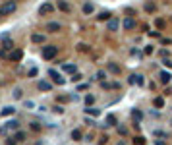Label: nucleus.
<instances>
[{
	"mask_svg": "<svg viewBox=\"0 0 172 145\" xmlns=\"http://www.w3.org/2000/svg\"><path fill=\"white\" fill-rule=\"evenodd\" d=\"M56 54H58V46H54V45L43 46V58L45 60H52Z\"/></svg>",
	"mask_w": 172,
	"mask_h": 145,
	"instance_id": "nucleus-1",
	"label": "nucleus"
},
{
	"mask_svg": "<svg viewBox=\"0 0 172 145\" xmlns=\"http://www.w3.org/2000/svg\"><path fill=\"white\" fill-rule=\"evenodd\" d=\"M15 12V2H6L0 6V15H10Z\"/></svg>",
	"mask_w": 172,
	"mask_h": 145,
	"instance_id": "nucleus-2",
	"label": "nucleus"
},
{
	"mask_svg": "<svg viewBox=\"0 0 172 145\" xmlns=\"http://www.w3.org/2000/svg\"><path fill=\"white\" fill-rule=\"evenodd\" d=\"M49 76L52 77V81H54L56 85H64V83H66V79H64V77H62L56 70H50V72H49Z\"/></svg>",
	"mask_w": 172,
	"mask_h": 145,
	"instance_id": "nucleus-3",
	"label": "nucleus"
},
{
	"mask_svg": "<svg viewBox=\"0 0 172 145\" xmlns=\"http://www.w3.org/2000/svg\"><path fill=\"white\" fill-rule=\"evenodd\" d=\"M19 128V122L18 120H10V122H6V126L0 130V133H6V132H10V130H18Z\"/></svg>",
	"mask_w": 172,
	"mask_h": 145,
	"instance_id": "nucleus-4",
	"label": "nucleus"
},
{
	"mask_svg": "<svg viewBox=\"0 0 172 145\" xmlns=\"http://www.w3.org/2000/svg\"><path fill=\"white\" fill-rule=\"evenodd\" d=\"M52 12H54V6L50 2H46V4H43V6L39 8V14L41 15H49V14H52Z\"/></svg>",
	"mask_w": 172,
	"mask_h": 145,
	"instance_id": "nucleus-5",
	"label": "nucleus"
},
{
	"mask_svg": "<svg viewBox=\"0 0 172 145\" xmlns=\"http://www.w3.org/2000/svg\"><path fill=\"white\" fill-rule=\"evenodd\" d=\"M22 58H23V50L22 49H14L12 54H10V60H12V62H19Z\"/></svg>",
	"mask_w": 172,
	"mask_h": 145,
	"instance_id": "nucleus-6",
	"label": "nucleus"
},
{
	"mask_svg": "<svg viewBox=\"0 0 172 145\" xmlns=\"http://www.w3.org/2000/svg\"><path fill=\"white\" fill-rule=\"evenodd\" d=\"M106 27H108V31H118L120 19L118 18H110V19H108V23H106Z\"/></svg>",
	"mask_w": 172,
	"mask_h": 145,
	"instance_id": "nucleus-7",
	"label": "nucleus"
},
{
	"mask_svg": "<svg viewBox=\"0 0 172 145\" xmlns=\"http://www.w3.org/2000/svg\"><path fill=\"white\" fill-rule=\"evenodd\" d=\"M62 29V25L58 22H50V23H46V31H50V33H58V31Z\"/></svg>",
	"mask_w": 172,
	"mask_h": 145,
	"instance_id": "nucleus-8",
	"label": "nucleus"
},
{
	"mask_svg": "<svg viewBox=\"0 0 172 145\" xmlns=\"http://www.w3.org/2000/svg\"><path fill=\"white\" fill-rule=\"evenodd\" d=\"M132 118H133L135 126H139V122H141V118H143V112L137 110V108H133V110H132Z\"/></svg>",
	"mask_w": 172,
	"mask_h": 145,
	"instance_id": "nucleus-9",
	"label": "nucleus"
},
{
	"mask_svg": "<svg viewBox=\"0 0 172 145\" xmlns=\"http://www.w3.org/2000/svg\"><path fill=\"white\" fill-rule=\"evenodd\" d=\"M130 83H137L139 87H141L145 83V79H143V76H137V74H133V76H130Z\"/></svg>",
	"mask_w": 172,
	"mask_h": 145,
	"instance_id": "nucleus-10",
	"label": "nucleus"
},
{
	"mask_svg": "<svg viewBox=\"0 0 172 145\" xmlns=\"http://www.w3.org/2000/svg\"><path fill=\"white\" fill-rule=\"evenodd\" d=\"M58 10H62V12H66V14H70V12H72V6L66 2V0H58Z\"/></svg>",
	"mask_w": 172,
	"mask_h": 145,
	"instance_id": "nucleus-11",
	"label": "nucleus"
},
{
	"mask_svg": "<svg viewBox=\"0 0 172 145\" xmlns=\"http://www.w3.org/2000/svg\"><path fill=\"white\" fill-rule=\"evenodd\" d=\"M160 81H163V83H168V81L172 79V76H170V72H166V70H163V72H160Z\"/></svg>",
	"mask_w": 172,
	"mask_h": 145,
	"instance_id": "nucleus-12",
	"label": "nucleus"
},
{
	"mask_svg": "<svg viewBox=\"0 0 172 145\" xmlns=\"http://www.w3.org/2000/svg\"><path fill=\"white\" fill-rule=\"evenodd\" d=\"M108 72H112V74H120V72H122V70H120V66L118 64H114V62H108Z\"/></svg>",
	"mask_w": 172,
	"mask_h": 145,
	"instance_id": "nucleus-13",
	"label": "nucleus"
},
{
	"mask_svg": "<svg viewBox=\"0 0 172 145\" xmlns=\"http://www.w3.org/2000/svg\"><path fill=\"white\" fill-rule=\"evenodd\" d=\"M122 25H124V29H128V31H130V29H133V27H135V22H133L132 18H128V19H124V23H122Z\"/></svg>",
	"mask_w": 172,
	"mask_h": 145,
	"instance_id": "nucleus-14",
	"label": "nucleus"
},
{
	"mask_svg": "<svg viewBox=\"0 0 172 145\" xmlns=\"http://www.w3.org/2000/svg\"><path fill=\"white\" fill-rule=\"evenodd\" d=\"M37 87H39L41 91H50V89H52V85H50L49 81H39V85H37Z\"/></svg>",
	"mask_w": 172,
	"mask_h": 145,
	"instance_id": "nucleus-15",
	"label": "nucleus"
},
{
	"mask_svg": "<svg viewBox=\"0 0 172 145\" xmlns=\"http://www.w3.org/2000/svg\"><path fill=\"white\" fill-rule=\"evenodd\" d=\"M93 10H95V6H93L91 2H85V4H83V14L89 15V14H93Z\"/></svg>",
	"mask_w": 172,
	"mask_h": 145,
	"instance_id": "nucleus-16",
	"label": "nucleus"
},
{
	"mask_svg": "<svg viewBox=\"0 0 172 145\" xmlns=\"http://www.w3.org/2000/svg\"><path fill=\"white\" fill-rule=\"evenodd\" d=\"M14 112H15V108H14V106H4L0 114H2V116H10V114H14Z\"/></svg>",
	"mask_w": 172,
	"mask_h": 145,
	"instance_id": "nucleus-17",
	"label": "nucleus"
},
{
	"mask_svg": "<svg viewBox=\"0 0 172 145\" xmlns=\"http://www.w3.org/2000/svg\"><path fill=\"white\" fill-rule=\"evenodd\" d=\"M62 70L68 72V74H76V64H64V66H62Z\"/></svg>",
	"mask_w": 172,
	"mask_h": 145,
	"instance_id": "nucleus-18",
	"label": "nucleus"
},
{
	"mask_svg": "<svg viewBox=\"0 0 172 145\" xmlns=\"http://www.w3.org/2000/svg\"><path fill=\"white\" fill-rule=\"evenodd\" d=\"M31 41H33V43H45V35L35 33V35H31Z\"/></svg>",
	"mask_w": 172,
	"mask_h": 145,
	"instance_id": "nucleus-19",
	"label": "nucleus"
},
{
	"mask_svg": "<svg viewBox=\"0 0 172 145\" xmlns=\"http://www.w3.org/2000/svg\"><path fill=\"white\" fill-rule=\"evenodd\" d=\"M97 18H99V19H101V22H108V19H110V18H112V15H110V12H101V14H99V15H97Z\"/></svg>",
	"mask_w": 172,
	"mask_h": 145,
	"instance_id": "nucleus-20",
	"label": "nucleus"
},
{
	"mask_svg": "<svg viewBox=\"0 0 172 145\" xmlns=\"http://www.w3.org/2000/svg\"><path fill=\"white\" fill-rule=\"evenodd\" d=\"M85 114H91V116H99V114H101V110H99V108H89V106H87V108H85Z\"/></svg>",
	"mask_w": 172,
	"mask_h": 145,
	"instance_id": "nucleus-21",
	"label": "nucleus"
},
{
	"mask_svg": "<svg viewBox=\"0 0 172 145\" xmlns=\"http://www.w3.org/2000/svg\"><path fill=\"white\" fill-rule=\"evenodd\" d=\"M106 126H116V116H114V114H108L106 116Z\"/></svg>",
	"mask_w": 172,
	"mask_h": 145,
	"instance_id": "nucleus-22",
	"label": "nucleus"
},
{
	"mask_svg": "<svg viewBox=\"0 0 172 145\" xmlns=\"http://www.w3.org/2000/svg\"><path fill=\"white\" fill-rule=\"evenodd\" d=\"M133 145H145V137L143 136H135L133 137Z\"/></svg>",
	"mask_w": 172,
	"mask_h": 145,
	"instance_id": "nucleus-23",
	"label": "nucleus"
},
{
	"mask_svg": "<svg viewBox=\"0 0 172 145\" xmlns=\"http://www.w3.org/2000/svg\"><path fill=\"white\" fill-rule=\"evenodd\" d=\"M155 106H157V108H163L164 106V99H163V97H155Z\"/></svg>",
	"mask_w": 172,
	"mask_h": 145,
	"instance_id": "nucleus-24",
	"label": "nucleus"
},
{
	"mask_svg": "<svg viewBox=\"0 0 172 145\" xmlns=\"http://www.w3.org/2000/svg\"><path fill=\"white\" fill-rule=\"evenodd\" d=\"M4 49H6V50H12L14 49V43H12V41H10V39H4Z\"/></svg>",
	"mask_w": 172,
	"mask_h": 145,
	"instance_id": "nucleus-25",
	"label": "nucleus"
},
{
	"mask_svg": "<svg viewBox=\"0 0 172 145\" xmlns=\"http://www.w3.org/2000/svg\"><path fill=\"white\" fill-rule=\"evenodd\" d=\"M72 139H74V141H79V139H81V132L79 130H74V132H72Z\"/></svg>",
	"mask_w": 172,
	"mask_h": 145,
	"instance_id": "nucleus-26",
	"label": "nucleus"
},
{
	"mask_svg": "<svg viewBox=\"0 0 172 145\" xmlns=\"http://www.w3.org/2000/svg\"><path fill=\"white\" fill-rule=\"evenodd\" d=\"M14 139H15V141H23V139H25V133H23V132H15Z\"/></svg>",
	"mask_w": 172,
	"mask_h": 145,
	"instance_id": "nucleus-27",
	"label": "nucleus"
},
{
	"mask_svg": "<svg viewBox=\"0 0 172 145\" xmlns=\"http://www.w3.org/2000/svg\"><path fill=\"white\" fill-rule=\"evenodd\" d=\"M14 97H15V99H22V97H23V91L19 89V87H15V89H14Z\"/></svg>",
	"mask_w": 172,
	"mask_h": 145,
	"instance_id": "nucleus-28",
	"label": "nucleus"
},
{
	"mask_svg": "<svg viewBox=\"0 0 172 145\" xmlns=\"http://www.w3.org/2000/svg\"><path fill=\"white\" fill-rule=\"evenodd\" d=\"M93 103H95V97H93V95H87V97H85V105H87V106H91Z\"/></svg>",
	"mask_w": 172,
	"mask_h": 145,
	"instance_id": "nucleus-29",
	"label": "nucleus"
},
{
	"mask_svg": "<svg viewBox=\"0 0 172 145\" xmlns=\"http://www.w3.org/2000/svg\"><path fill=\"white\" fill-rule=\"evenodd\" d=\"M153 133H155V137H163V139H166V137H168V136H166L164 132H160V130H155Z\"/></svg>",
	"mask_w": 172,
	"mask_h": 145,
	"instance_id": "nucleus-30",
	"label": "nucleus"
},
{
	"mask_svg": "<svg viewBox=\"0 0 172 145\" xmlns=\"http://www.w3.org/2000/svg\"><path fill=\"white\" fill-rule=\"evenodd\" d=\"M163 64L166 66V68H170V70H172V60H170V58H163Z\"/></svg>",
	"mask_w": 172,
	"mask_h": 145,
	"instance_id": "nucleus-31",
	"label": "nucleus"
},
{
	"mask_svg": "<svg viewBox=\"0 0 172 145\" xmlns=\"http://www.w3.org/2000/svg\"><path fill=\"white\" fill-rule=\"evenodd\" d=\"M159 56H163V58H168V50H166V49H160V50H159Z\"/></svg>",
	"mask_w": 172,
	"mask_h": 145,
	"instance_id": "nucleus-32",
	"label": "nucleus"
},
{
	"mask_svg": "<svg viewBox=\"0 0 172 145\" xmlns=\"http://www.w3.org/2000/svg\"><path fill=\"white\" fill-rule=\"evenodd\" d=\"M118 133H120V136H126V133H128V130H126L124 126H118Z\"/></svg>",
	"mask_w": 172,
	"mask_h": 145,
	"instance_id": "nucleus-33",
	"label": "nucleus"
},
{
	"mask_svg": "<svg viewBox=\"0 0 172 145\" xmlns=\"http://www.w3.org/2000/svg\"><path fill=\"white\" fill-rule=\"evenodd\" d=\"M145 10H147V12H155V6L151 2H147V4H145Z\"/></svg>",
	"mask_w": 172,
	"mask_h": 145,
	"instance_id": "nucleus-34",
	"label": "nucleus"
},
{
	"mask_svg": "<svg viewBox=\"0 0 172 145\" xmlns=\"http://www.w3.org/2000/svg\"><path fill=\"white\" fill-rule=\"evenodd\" d=\"M105 77H106V74H105V72H97V79H105Z\"/></svg>",
	"mask_w": 172,
	"mask_h": 145,
	"instance_id": "nucleus-35",
	"label": "nucleus"
},
{
	"mask_svg": "<svg viewBox=\"0 0 172 145\" xmlns=\"http://www.w3.org/2000/svg\"><path fill=\"white\" fill-rule=\"evenodd\" d=\"M149 35H151V37H155V39H159L160 37V31H151Z\"/></svg>",
	"mask_w": 172,
	"mask_h": 145,
	"instance_id": "nucleus-36",
	"label": "nucleus"
},
{
	"mask_svg": "<svg viewBox=\"0 0 172 145\" xmlns=\"http://www.w3.org/2000/svg\"><path fill=\"white\" fill-rule=\"evenodd\" d=\"M54 112H56V114H62V112H64V108H62V106H58V105H56V106H54Z\"/></svg>",
	"mask_w": 172,
	"mask_h": 145,
	"instance_id": "nucleus-37",
	"label": "nucleus"
},
{
	"mask_svg": "<svg viewBox=\"0 0 172 145\" xmlns=\"http://www.w3.org/2000/svg\"><path fill=\"white\" fill-rule=\"evenodd\" d=\"M35 76H37V68H31L29 70V77H35Z\"/></svg>",
	"mask_w": 172,
	"mask_h": 145,
	"instance_id": "nucleus-38",
	"label": "nucleus"
},
{
	"mask_svg": "<svg viewBox=\"0 0 172 145\" xmlns=\"http://www.w3.org/2000/svg\"><path fill=\"white\" fill-rule=\"evenodd\" d=\"M31 128H33V130H35V132H39V130H41V126H39V124H37V122H33V124H31Z\"/></svg>",
	"mask_w": 172,
	"mask_h": 145,
	"instance_id": "nucleus-39",
	"label": "nucleus"
},
{
	"mask_svg": "<svg viewBox=\"0 0 172 145\" xmlns=\"http://www.w3.org/2000/svg\"><path fill=\"white\" fill-rule=\"evenodd\" d=\"M79 79H81L79 74H74V76H72V81H79Z\"/></svg>",
	"mask_w": 172,
	"mask_h": 145,
	"instance_id": "nucleus-40",
	"label": "nucleus"
},
{
	"mask_svg": "<svg viewBox=\"0 0 172 145\" xmlns=\"http://www.w3.org/2000/svg\"><path fill=\"white\" fill-rule=\"evenodd\" d=\"M145 54H153V46H145Z\"/></svg>",
	"mask_w": 172,
	"mask_h": 145,
	"instance_id": "nucleus-41",
	"label": "nucleus"
},
{
	"mask_svg": "<svg viewBox=\"0 0 172 145\" xmlns=\"http://www.w3.org/2000/svg\"><path fill=\"white\" fill-rule=\"evenodd\" d=\"M6 145H15V139H14V137H10L8 141H6Z\"/></svg>",
	"mask_w": 172,
	"mask_h": 145,
	"instance_id": "nucleus-42",
	"label": "nucleus"
},
{
	"mask_svg": "<svg viewBox=\"0 0 172 145\" xmlns=\"http://www.w3.org/2000/svg\"><path fill=\"white\" fill-rule=\"evenodd\" d=\"M157 27H164V22H163V19H157Z\"/></svg>",
	"mask_w": 172,
	"mask_h": 145,
	"instance_id": "nucleus-43",
	"label": "nucleus"
},
{
	"mask_svg": "<svg viewBox=\"0 0 172 145\" xmlns=\"http://www.w3.org/2000/svg\"><path fill=\"white\" fill-rule=\"evenodd\" d=\"M25 106H27V108H33L35 105H33V101H27V103H25Z\"/></svg>",
	"mask_w": 172,
	"mask_h": 145,
	"instance_id": "nucleus-44",
	"label": "nucleus"
},
{
	"mask_svg": "<svg viewBox=\"0 0 172 145\" xmlns=\"http://www.w3.org/2000/svg\"><path fill=\"white\" fill-rule=\"evenodd\" d=\"M106 139H108L106 136H103V137H101V145H105V143H106Z\"/></svg>",
	"mask_w": 172,
	"mask_h": 145,
	"instance_id": "nucleus-45",
	"label": "nucleus"
}]
</instances>
